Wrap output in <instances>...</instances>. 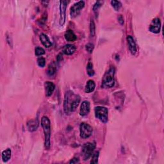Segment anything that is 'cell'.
I'll return each instance as SVG.
<instances>
[{
  "label": "cell",
  "instance_id": "1",
  "mask_svg": "<svg viewBox=\"0 0 164 164\" xmlns=\"http://www.w3.org/2000/svg\"><path fill=\"white\" fill-rule=\"evenodd\" d=\"M80 102V97L73 91H67L65 94L64 101V109L66 114L73 113L78 107Z\"/></svg>",
  "mask_w": 164,
  "mask_h": 164
},
{
  "label": "cell",
  "instance_id": "2",
  "mask_svg": "<svg viewBox=\"0 0 164 164\" xmlns=\"http://www.w3.org/2000/svg\"><path fill=\"white\" fill-rule=\"evenodd\" d=\"M41 126L44 133L45 147L47 149H49L51 145V123L49 118L46 116H43L41 119Z\"/></svg>",
  "mask_w": 164,
  "mask_h": 164
},
{
  "label": "cell",
  "instance_id": "3",
  "mask_svg": "<svg viewBox=\"0 0 164 164\" xmlns=\"http://www.w3.org/2000/svg\"><path fill=\"white\" fill-rule=\"evenodd\" d=\"M115 69L114 67L111 68L106 73L103 78L102 85L105 88H111L115 85Z\"/></svg>",
  "mask_w": 164,
  "mask_h": 164
},
{
  "label": "cell",
  "instance_id": "4",
  "mask_svg": "<svg viewBox=\"0 0 164 164\" xmlns=\"http://www.w3.org/2000/svg\"><path fill=\"white\" fill-rule=\"evenodd\" d=\"M96 147V142H87L82 147L81 156L84 160H87L93 155Z\"/></svg>",
  "mask_w": 164,
  "mask_h": 164
},
{
  "label": "cell",
  "instance_id": "5",
  "mask_svg": "<svg viewBox=\"0 0 164 164\" xmlns=\"http://www.w3.org/2000/svg\"><path fill=\"white\" fill-rule=\"evenodd\" d=\"M96 117L103 123H107L108 120V110L104 107H96L94 109Z\"/></svg>",
  "mask_w": 164,
  "mask_h": 164
},
{
  "label": "cell",
  "instance_id": "6",
  "mask_svg": "<svg viewBox=\"0 0 164 164\" xmlns=\"http://www.w3.org/2000/svg\"><path fill=\"white\" fill-rule=\"evenodd\" d=\"M80 137L82 138H88L91 136L92 133H93V128L89 124H87L85 123H82L80 124Z\"/></svg>",
  "mask_w": 164,
  "mask_h": 164
},
{
  "label": "cell",
  "instance_id": "7",
  "mask_svg": "<svg viewBox=\"0 0 164 164\" xmlns=\"http://www.w3.org/2000/svg\"><path fill=\"white\" fill-rule=\"evenodd\" d=\"M85 7V2L84 1H80L74 3L73 6L71 7L70 14L71 17L74 18L78 16L80 14L81 10L83 9Z\"/></svg>",
  "mask_w": 164,
  "mask_h": 164
},
{
  "label": "cell",
  "instance_id": "8",
  "mask_svg": "<svg viewBox=\"0 0 164 164\" xmlns=\"http://www.w3.org/2000/svg\"><path fill=\"white\" fill-rule=\"evenodd\" d=\"M68 2L60 1V20L59 24L60 26H63L65 23L66 19V8Z\"/></svg>",
  "mask_w": 164,
  "mask_h": 164
},
{
  "label": "cell",
  "instance_id": "9",
  "mask_svg": "<svg viewBox=\"0 0 164 164\" xmlns=\"http://www.w3.org/2000/svg\"><path fill=\"white\" fill-rule=\"evenodd\" d=\"M149 29V31L153 33H160L161 30V21L160 20V19L155 18L153 19Z\"/></svg>",
  "mask_w": 164,
  "mask_h": 164
},
{
  "label": "cell",
  "instance_id": "10",
  "mask_svg": "<svg viewBox=\"0 0 164 164\" xmlns=\"http://www.w3.org/2000/svg\"><path fill=\"white\" fill-rule=\"evenodd\" d=\"M90 103L88 101H84L82 102L80 107V114L81 116H85V115H88L90 112Z\"/></svg>",
  "mask_w": 164,
  "mask_h": 164
},
{
  "label": "cell",
  "instance_id": "11",
  "mask_svg": "<svg viewBox=\"0 0 164 164\" xmlns=\"http://www.w3.org/2000/svg\"><path fill=\"white\" fill-rule=\"evenodd\" d=\"M127 41L130 52H131V53L133 55H135L137 52V48L135 42L133 38L131 35H128L127 37Z\"/></svg>",
  "mask_w": 164,
  "mask_h": 164
},
{
  "label": "cell",
  "instance_id": "12",
  "mask_svg": "<svg viewBox=\"0 0 164 164\" xmlns=\"http://www.w3.org/2000/svg\"><path fill=\"white\" fill-rule=\"evenodd\" d=\"M45 87V92H46V95L47 97L51 96V94L53 93L55 89V84L51 81H46L44 84Z\"/></svg>",
  "mask_w": 164,
  "mask_h": 164
},
{
  "label": "cell",
  "instance_id": "13",
  "mask_svg": "<svg viewBox=\"0 0 164 164\" xmlns=\"http://www.w3.org/2000/svg\"><path fill=\"white\" fill-rule=\"evenodd\" d=\"M76 47L73 44H67L65 45L63 47V53L67 55H71L75 52Z\"/></svg>",
  "mask_w": 164,
  "mask_h": 164
},
{
  "label": "cell",
  "instance_id": "14",
  "mask_svg": "<svg viewBox=\"0 0 164 164\" xmlns=\"http://www.w3.org/2000/svg\"><path fill=\"white\" fill-rule=\"evenodd\" d=\"M40 41L42 42L43 46H44L46 47H50L51 46L52 43L49 38L44 33H41L40 35Z\"/></svg>",
  "mask_w": 164,
  "mask_h": 164
},
{
  "label": "cell",
  "instance_id": "15",
  "mask_svg": "<svg viewBox=\"0 0 164 164\" xmlns=\"http://www.w3.org/2000/svg\"><path fill=\"white\" fill-rule=\"evenodd\" d=\"M95 88H96L95 82L93 80H90L87 82L85 88V92L86 93H93V92Z\"/></svg>",
  "mask_w": 164,
  "mask_h": 164
},
{
  "label": "cell",
  "instance_id": "16",
  "mask_svg": "<svg viewBox=\"0 0 164 164\" xmlns=\"http://www.w3.org/2000/svg\"><path fill=\"white\" fill-rule=\"evenodd\" d=\"M65 38L67 41L68 42H74L77 39V37L75 33L71 30H67L65 33Z\"/></svg>",
  "mask_w": 164,
  "mask_h": 164
},
{
  "label": "cell",
  "instance_id": "17",
  "mask_svg": "<svg viewBox=\"0 0 164 164\" xmlns=\"http://www.w3.org/2000/svg\"><path fill=\"white\" fill-rule=\"evenodd\" d=\"M27 126L28 129L30 132H34L37 130L38 126V123L37 120H31L30 121H28L27 123Z\"/></svg>",
  "mask_w": 164,
  "mask_h": 164
},
{
  "label": "cell",
  "instance_id": "18",
  "mask_svg": "<svg viewBox=\"0 0 164 164\" xmlns=\"http://www.w3.org/2000/svg\"><path fill=\"white\" fill-rule=\"evenodd\" d=\"M12 156V151L11 149H7L6 150H5L2 153V159L4 162H8L10 159H11Z\"/></svg>",
  "mask_w": 164,
  "mask_h": 164
},
{
  "label": "cell",
  "instance_id": "19",
  "mask_svg": "<svg viewBox=\"0 0 164 164\" xmlns=\"http://www.w3.org/2000/svg\"><path fill=\"white\" fill-rule=\"evenodd\" d=\"M47 73L49 76H53V74H55V73H56V65L55 63H52L49 65Z\"/></svg>",
  "mask_w": 164,
  "mask_h": 164
},
{
  "label": "cell",
  "instance_id": "20",
  "mask_svg": "<svg viewBox=\"0 0 164 164\" xmlns=\"http://www.w3.org/2000/svg\"><path fill=\"white\" fill-rule=\"evenodd\" d=\"M87 74L90 76H93L94 75V70L93 69V65L91 62H89V64H87Z\"/></svg>",
  "mask_w": 164,
  "mask_h": 164
},
{
  "label": "cell",
  "instance_id": "21",
  "mask_svg": "<svg viewBox=\"0 0 164 164\" xmlns=\"http://www.w3.org/2000/svg\"><path fill=\"white\" fill-rule=\"evenodd\" d=\"M103 3V2H102V1H98V2H96L95 5H94V7H93L94 12L96 14V15H97L98 14L99 10L100 7H101V5H102Z\"/></svg>",
  "mask_w": 164,
  "mask_h": 164
},
{
  "label": "cell",
  "instance_id": "22",
  "mask_svg": "<svg viewBox=\"0 0 164 164\" xmlns=\"http://www.w3.org/2000/svg\"><path fill=\"white\" fill-rule=\"evenodd\" d=\"M99 151H96L93 154V155L91 156L92 159L90 161V163H97L98 162V158H99Z\"/></svg>",
  "mask_w": 164,
  "mask_h": 164
},
{
  "label": "cell",
  "instance_id": "23",
  "mask_svg": "<svg viewBox=\"0 0 164 164\" xmlns=\"http://www.w3.org/2000/svg\"><path fill=\"white\" fill-rule=\"evenodd\" d=\"M110 3L111 5H112V6L114 7V8L117 11H118L122 6L121 3L119 1H112Z\"/></svg>",
  "mask_w": 164,
  "mask_h": 164
},
{
  "label": "cell",
  "instance_id": "24",
  "mask_svg": "<svg viewBox=\"0 0 164 164\" xmlns=\"http://www.w3.org/2000/svg\"><path fill=\"white\" fill-rule=\"evenodd\" d=\"M35 54L36 56H41L45 54V51L42 47H37L35 50Z\"/></svg>",
  "mask_w": 164,
  "mask_h": 164
},
{
  "label": "cell",
  "instance_id": "25",
  "mask_svg": "<svg viewBox=\"0 0 164 164\" xmlns=\"http://www.w3.org/2000/svg\"><path fill=\"white\" fill-rule=\"evenodd\" d=\"M90 35L92 37H94V35L96 34V26H95L94 22L93 21H90Z\"/></svg>",
  "mask_w": 164,
  "mask_h": 164
},
{
  "label": "cell",
  "instance_id": "26",
  "mask_svg": "<svg viewBox=\"0 0 164 164\" xmlns=\"http://www.w3.org/2000/svg\"><path fill=\"white\" fill-rule=\"evenodd\" d=\"M37 64H38V65L39 67H44L45 66V64H46L45 59H44L43 57L38 58V60H37Z\"/></svg>",
  "mask_w": 164,
  "mask_h": 164
},
{
  "label": "cell",
  "instance_id": "27",
  "mask_svg": "<svg viewBox=\"0 0 164 164\" xmlns=\"http://www.w3.org/2000/svg\"><path fill=\"white\" fill-rule=\"evenodd\" d=\"M94 47V44H92V43H88V44H86L85 46V49L89 53H93Z\"/></svg>",
  "mask_w": 164,
  "mask_h": 164
},
{
  "label": "cell",
  "instance_id": "28",
  "mask_svg": "<svg viewBox=\"0 0 164 164\" xmlns=\"http://www.w3.org/2000/svg\"><path fill=\"white\" fill-rule=\"evenodd\" d=\"M79 162V159L78 158H74L69 162V163H77Z\"/></svg>",
  "mask_w": 164,
  "mask_h": 164
},
{
  "label": "cell",
  "instance_id": "29",
  "mask_svg": "<svg viewBox=\"0 0 164 164\" xmlns=\"http://www.w3.org/2000/svg\"><path fill=\"white\" fill-rule=\"evenodd\" d=\"M118 19L119 20V21L120 23V25H123V17L121 16H119V17L118 18Z\"/></svg>",
  "mask_w": 164,
  "mask_h": 164
}]
</instances>
